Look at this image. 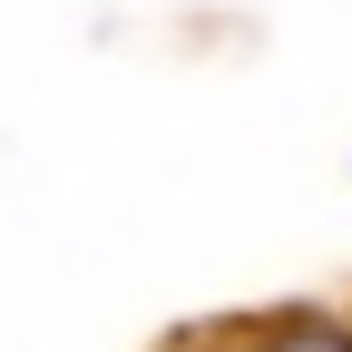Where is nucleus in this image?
I'll use <instances>...</instances> for the list:
<instances>
[{
    "label": "nucleus",
    "mask_w": 352,
    "mask_h": 352,
    "mask_svg": "<svg viewBox=\"0 0 352 352\" xmlns=\"http://www.w3.org/2000/svg\"><path fill=\"white\" fill-rule=\"evenodd\" d=\"M264 352H352V333H342V323H284Z\"/></svg>",
    "instance_id": "1"
}]
</instances>
